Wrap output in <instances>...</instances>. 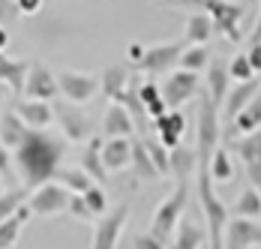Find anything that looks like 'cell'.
Instances as JSON below:
<instances>
[{
  "label": "cell",
  "instance_id": "obj_22",
  "mask_svg": "<svg viewBox=\"0 0 261 249\" xmlns=\"http://www.w3.org/2000/svg\"><path fill=\"white\" fill-rule=\"evenodd\" d=\"M81 168L99 186L108 180V171H105V165H102V138H87V147L81 153Z\"/></svg>",
  "mask_w": 261,
  "mask_h": 249
},
{
  "label": "cell",
  "instance_id": "obj_44",
  "mask_svg": "<svg viewBox=\"0 0 261 249\" xmlns=\"http://www.w3.org/2000/svg\"><path fill=\"white\" fill-rule=\"evenodd\" d=\"M12 150L0 144V180H12Z\"/></svg>",
  "mask_w": 261,
  "mask_h": 249
},
{
  "label": "cell",
  "instance_id": "obj_27",
  "mask_svg": "<svg viewBox=\"0 0 261 249\" xmlns=\"http://www.w3.org/2000/svg\"><path fill=\"white\" fill-rule=\"evenodd\" d=\"M210 36H213V21H210L207 12H189L183 42L186 45H207Z\"/></svg>",
  "mask_w": 261,
  "mask_h": 249
},
{
  "label": "cell",
  "instance_id": "obj_47",
  "mask_svg": "<svg viewBox=\"0 0 261 249\" xmlns=\"http://www.w3.org/2000/svg\"><path fill=\"white\" fill-rule=\"evenodd\" d=\"M126 57H129V63L138 66L141 57H144V45H141V42H129V45H126Z\"/></svg>",
  "mask_w": 261,
  "mask_h": 249
},
{
  "label": "cell",
  "instance_id": "obj_26",
  "mask_svg": "<svg viewBox=\"0 0 261 249\" xmlns=\"http://www.w3.org/2000/svg\"><path fill=\"white\" fill-rule=\"evenodd\" d=\"M258 126H261V87H258V93L240 108V114L231 120V132L234 135H249Z\"/></svg>",
  "mask_w": 261,
  "mask_h": 249
},
{
  "label": "cell",
  "instance_id": "obj_38",
  "mask_svg": "<svg viewBox=\"0 0 261 249\" xmlns=\"http://www.w3.org/2000/svg\"><path fill=\"white\" fill-rule=\"evenodd\" d=\"M228 75H231V81H249V78H255V69L249 66L246 54H234L228 63Z\"/></svg>",
  "mask_w": 261,
  "mask_h": 249
},
{
  "label": "cell",
  "instance_id": "obj_18",
  "mask_svg": "<svg viewBox=\"0 0 261 249\" xmlns=\"http://www.w3.org/2000/svg\"><path fill=\"white\" fill-rule=\"evenodd\" d=\"M153 129H156L159 141L171 150V147H177V144H180L183 132H186V117H183L180 108H168L162 117L153 120Z\"/></svg>",
  "mask_w": 261,
  "mask_h": 249
},
{
  "label": "cell",
  "instance_id": "obj_13",
  "mask_svg": "<svg viewBox=\"0 0 261 249\" xmlns=\"http://www.w3.org/2000/svg\"><path fill=\"white\" fill-rule=\"evenodd\" d=\"M24 93L27 99H42V102H51L60 90H57V75L45 66V63H33L27 69V78H24Z\"/></svg>",
  "mask_w": 261,
  "mask_h": 249
},
{
  "label": "cell",
  "instance_id": "obj_3",
  "mask_svg": "<svg viewBox=\"0 0 261 249\" xmlns=\"http://www.w3.org/2000/svg\"><path fill=\"white\" fill-rule=\"evenodd\" d=\"M189 204V180H177L174 192L168 195L165 201H159V207L153 210V219H150V234L159 237V240H171L177 222L183 219V210Z\"/></svg>",
  "mask_w": 261,
  "mask_h": 249
},
{
  "label": "cell",
  "instance_id": "obj_8",
  "mask_svg": "<svg viewBox=\"0 0 261 249\" xmlns=\"http://www.w3.org/2000/svg\"><path fill=\"white\" fill-rule=\"evenodd\" d=\"M228 150L243 162L246 177H249V186H255V189L261 192V126L255 129V132H249V135L234 138V141L228 144Z\"/></svg>",
  "mask_w": 261,
  "mask_h": 249
},
{
  "label": "cell",
  "instance_id": "obj_17",
  "mask_svg": "<svg viewBox=\"0 0 261 249\" xmlns=\"http://www.w3.org/2000/svg\"><path fill=\"white\" fill-rule=\"evenodd\" d=\"M12 111L18 114V120L30 129H45L54 120V108L42 99H18L12 105Z\"/></svg>",
  "mask_w": 261,
  "mask_h": 249
},
{
  "label": "cell",
  "instance_id": "obj_36",
  "mask_svg": "<svg viewBox=\"0 0 261 249\" xmlns=\"http://www.w3.org/2000/svg\"><path fill=\"white\" fill-rule=\"evenodd\" d=\"M144 141V150L150 153V159H153V165H156L159 177H168L171 175V168H168V147L159 141V138H141Z\"/></svg>",
  "mask_w": 261,
  "mask_h": 249
},
{
  "label": "cell",
  "instance_id": "obj_15",
  "mask_svg": "<svg viewBox=\"0 0 261 249\" xmlns=\"http://www.w3.org/2000/svg\"><path fill=\"white\" fill-rule=\"evenodd\" d=\"M132 132H135V120L126 111V105L111 102L102 117V135L105 138H132Z\"/></svg>",
  "mask_w": 261,
  "mask_h": 249
},
{
  "label": "cell",
  "instance_id": "obj_42",
  "mask_svg": "<svg viewBox=\"0 0 261 249\" xmlns=\"http://www.w3.org/2000/svg\"><path fill=\"white\" fill-rule=\"evenodd\" d=\"M18 18V6H15V0H0V27L12 24Z\"/></svg>",
  "mask_w": 261,
  "mask_h": 249
},
{
  "label": "cell",
  "instance_id": "obj_1",
  "mask_svg": "<svg viewBox=\"0 0 261 249\" xmlns=\"http://www.w3.org/2000/svg\"><path fill=\"white\" fill-rule=\"evenodd\" d=\"M66 153V141L57 138L45 129H30L27 126L21 141L12 147V165L21 177V186L24 189H36L39 183H48L54 180L57 168H60V159Z\"/></svg>",
  "mask_w": 261,
  "mask_h": 249
},
{
  "label": "cell",
  "instance_id": "obj_37",
  "mask_svg": "<svg viewBox=\"0 0 261 249\" xmlns=\"http://www.w3.org/2000/svg\"><path fill=\"white\" fill-rule=\"evenodd\" d=\"M81 198H84V204L90 207V213H93L96 219L108 210V195H105V189L99 186V183H90L87 192H81Z\"/></svg>",
  "mask_w": 261,
  "mask_h": 249
},
{
  "label": "cell",
  "instance_id": "obj_6",
  "mask_svg": "<svg viewBox=\"0 0 261 249\" xmlns=\"http://www.w3.org/2000/svg\"><path fill=\"white\" fill-rule=\"evenodd\" d=\"M126 219H129V201H120L117 207L105 210L93 225L90 249H117V240H120V234L126 228Z\"/></svg>",
  "mask_w": 261,
  "mask_h": 249
},
{
  "label": "cell",
  "instance_id": "obj_45",
  "mask_svg": "<svg viewBox=\"0 0 261 249\" xmlns=\"http://www.w3.org/2000/svg\"><path fill=\"white\" fill-rule=\"evenodd\" d=\"M246 60H249V66L255 69V75L261 72V45L258 42H249V48H246Z\"/></svg>",
  "mask_w": 261,
  "mask_h": 249
},
{
  "label": "cell",
  "instance_id": "obj_19",
  "mask_svg": "<svg viewBox=\"0 0 261 249\" xmlns=\"http://www.w3.org/2000/svg\"><path fill=\"white\" fill-rule=\"evenodd\" d=\"M228 87H231L228 63L219 60V57H210V63H207V96H210V102H213L216 108H222Z\"/></svg>",
  "mask_w": 261,
  "mask_h": 249
},
{
  "label": "cell",
  "instance_id": "obj_39",
  "mask_svg": "<svg viewBox=\"0 0 261 249\" xmlns=\"http://www.w3.org/2000/svg\"><path fill=\"white\" fill-rule=\"evenodd\" d=\"M66 213H69L72 219H79V222H93V219H96V216L90 213V207L84 204V198H81V195H75V192L69 195V204H66Z\"/></svg>",
  "mask_w": 261,
  "mask_h": 249
},
{
  "label": "cell",
  "instance_id": "obj_9",
  "mask_svg": "<svg viewBox=\"0 0 261 249\" xmlns=\"http://www.w3.org/2000/svg\"><path fill=\"white\" fill-rule=\"evenodd\" d=\"M183 48H186V42H183V39H174V42H159V45H144V57H141V63H138L135 69H141V72H147V75L168 72V69H174V66H177Z\"/></svg>",
  "mask_w": 261,
  "mask_h": 249
},
{
  "label": "cell",
  "instance_id": "obj_35",
  "mask_svg": "<svg viewBox=\"0 0 261 249\" xmlns=\"http://www.w3.org/2000/svg\"><path fill=\"white\" fill-rule=\"evenodd\" d=\"M27 195H30V189H24V186H12V189H6V192H0V222L3 219H9L21 204L27 201Z\"/></svg>",
  "mask_w": 261,
  "mask_h": 249
},
{
  "label": "cell",
  "instance_id": "obj_32",
  "mask_svg": "<svg viewBox=\"0 0 261 249\" xmlns=\"http://www.w3.org/2000/svg\"><path fill=\"white\" fill-rule=\"evenodd\" d=\"M54 180L60 183V186H66L69 192H75V195H81V192H87V186L93 183L90 177H87V171L84 168H57V175H54Z\"/></svg>",
  "mask_w": 261,
  "mask_h": 249
},
{
  "label": "cell",
  "instance_id": "obj_12",
  "mask_svg": "<svg viewBox=\"0 0 261 249\" xmlns=\"http://www.w3.org/2000/svg\"><path fill=\"white\" fill-rule=\"evenodd\" d=\"M249 246H261V225L255 219H246V216L228 219L225 234H222V249H249Z\"/></svg>",
  "mask_w": 261,
  "mask_h": 249
},
{
  "label": "cell",
  "instance_id": "obj_24",
  "mask_svg": "<svg viewBox=\"0 0 261 249\" xmlns=\"http://www.w3.org/2000/svg\"><path fill=\"white\" fill-rule=\"evenodd\" d=\"M27 69H30V63H27V60H15V57H6V54L0 51V84H3V87H9V90L21 93V90H24Z\"/></svg>",
  "mask_w": 261,
  "mask_h": 249
},
{
  "label": "cell",
  "instance_id": "obj_51",
  "mask_svg": "<svg viewBox=\"0 0 261 249\" xmlns=\"http://www.w3.org/2000/svg\"><path fill=\"white\" fill-rule=\"evenodd\" d=\"M0 192H3V180H0Z\"/></svg>",
  "mask_w": 261,
  "mask_h": 249
},
{
  "label": "cell",
  "instance_id": "obj_11",
  "mask_svg": "<svg viewBox=\"0 0 261 249\" xmlns=\"http://www.w3.org/2000/svg\"><path fill=\"white\" fill-rule=\"evenodd\" d=\"M201 90V78L198 72H189V69H180V72H171L162 84V99L168 108H180L183 102H189L192 96H198Z\"/></svg>",
  "mask_w": 261,
  "mask_h": 249
},
{
  "label": "cell",
  "instance_id": "obj_40",
  "mask_svg": "<svg viewBox=\"0 0 261 249\" xmlns=\"http://www.w3.org/2000/svg\"><path fill=\"white\" fill-rule=\"evenodd\" d=\"M138 99H141V105L147 108V105H153V102L162 99V90H159V84H153V81H144L141 87H138ZM147 114V111H144Z\"/></svg>",
  "mask_w": 261,
  "mask_h": 249
},
{
  "label": "cell",
  "instance_id": "obj_29",
  "mask_svg": "<svg viewBox=\"0 0 261 249\" xmlns=\"http://www.w3.org/2000/svg\"><path fill=\"white\" fill-rule=\"evenodd\" d=\"M132 175L135 180H159V171L156 165H153V159H150V153L144 150V141L141 138H132Z\"/></svg>",
  "mask_w": 261,
  "mask_h": 249
},
{
  "label": "cell",
  "instance_id": "obj_16",
  "mask_svg": "<svg viewBox=\"0 0 261 249\" xmlns=\"http://www.w3.org/2000/svg\"><path fill=\"white\" fill-rule=\"evenodd\" d=\"M258 87H261L258 78H249V81H237L234 87H228V93H225V102H222V108H219L222 120H234L237 114H240V108H243L246 102L252 99L255 93H258Z\"/></svg>",
  "mask_w": 261,
  "mask_h": 249
},
{
  "label": "cell",
  "instance_id": "obj_25",
  "mask_svg": "<svg viewBox=\"0 0 261 249\" xmlns=\"http://www.w3.org/2000/svg\"><path fill=\"white\" fill-rule=\"evenodd\" d=\"M33 219V213L27 210V204H21L9 219H3L0 222V249H12L18 243V237H21V228Z\"/></svg>",
  "mask_w": 261,
  "mask_h": 249
},
{
  "label": "cell",
  "instance_id": "obj_52",
  "mask_svg": "<svg viewBox=\"0 0 261 249\" xmlns=\"http://www.w3.org/2000/svg\"><path fill=\"white\" fill-rule=\"evenodd\" d=\"M249 249H261V246H249Z\"/></svg>",
  "mask_w": 261,
  "mask_h": 249
},
{
  "label": "cell",
  "instance_id": "obj_21",
  "mask_svg": "<svg viewBox=\"0 0 261 249\" xmlns=\"http://www.w3.org/2000/svg\"><path fill=\"white\" fill-rule=\"evenodd\" d=\"M204 240H207V231L198 222H192V219L183 216L180 222H177V228H174V234H171V246L168 249H201Z\"/></svg>",
  "mask_w": 261,
  "mask_h": 249
},
{
  "label": "cell",
  "instance_id": "obj_34",
  "mask_svg": "<svg viewBox=\"0 0 261 249\" xmlns=\"http://www.w3.org/2000/svg\"><path fill=\"white\" fill-rule=\"evenodd\" d=\"M234 216H246V219H255L261 216V192L255 186H246L234 201Z\"/></svg>",
  "mask_w": 261,
  "mask_h": 249
},
{
  "label": "cell",
  "instance_id": "obj_50",
  "mask_svg": "<svg viewBox=\"0 0 261 249\" xmlns=\"http://www.w3.org/2000/svg\"><path fill=\"white\" fill-rule=\"evenodd\" d=\"M0 108H3V87H0Z\"/></svg>",
  "mask_w": 261,
  "mask_h": 249
},
{
  "label": "cell",
  "instance_id": "obj_10",
  "mask_svg": "<svg viewBox=\"0 0 261 249\" xmlns=\"http://www.w3.org/2000/svg\"><path fill=\"white\" fill-rule=\"evenodd\" d=\"M57 90L72 105H84V102H90L96 96L99 78L87 72H75V69H63V72H57Z\"/></svg>",
  "mask_w": 261,
  "mask_h": 249
},
{
  "label": "cell",
  "instance_id": "obj_20",
  "mask_svg": "<svg viewBox=\"0 0 261 249\" xmlns=\"http://www.w3.org/2000/svg\"><path fill=\"white\" fill-rule=\"evenodd\" d=\"M132 159V138H108L102 141V165L105 171H123Z\"/></svg>",
  "mask_w": 261,
  "mask_h": 249
},
{
  "label": "cell",
  "instance_id": "obj_28",
  "mask_svg": "<svg viewBox=\"0 0 261 249\" xmlns=\"http://www.w3.org/2000/svg\"><path fill=\"white\" fill-rule=\"evenodd\" d=\"M207 175L213 183H231L234 180V162H231V150L228 147H219L213 150V156H210L207 162Z\"/></svg>",
  "mask_w": 261,
  "mask_h": 249
},
{
  "label": "cell",
  "instance_id": "obj_30",
  "mask_svg": "<svg viewBox=\"0 0 261 249\" xmlns=\"http://www.w3.org/2000/svg\"><path fill=\"white\" fill-rule=\"evenodd\" d=\"M129 87V72L123 69V66H108L102 69V78H99V90H102L105 96L111 102L120 99V93Z\"/></svg>",
  "mask_w": 261,
  "mask_h": 249
},
{
  "label": "cell",
  "instance_id": "obj_41",
  "mask_svg": "<svg viewBox=\"0 0 261 249\" xmlns=\"http://www.w3.org/2000/svg\"><path fill=\"white\" fill-rule=\"evenodd\" d=\"M132 249H168V243L159 240V237H153V234L147 231V234H135V237H132Z\"/></svg>",
  "mask_w": 261,
  "mask_h": 249
},
{
  "label": "cell",
  "instance_id": "obj_5",
  "mask_svg": "<svg viewBox=\"0 0 261 249\" xmlns=\"http://www.w3.org/2000/svg\"><path fill=\"white\" fill-rule=\"evenodd\" d=\"M69 189L60 186L57 180H48V183H39L36 189H30L27 195V210L33 216H42V219H51L57 213H66V204H69Z\"/></svg>",
  "mask_w": 261,
  "mask_h": 249
},
{
  "label": "cell",
  "instance_id": "obj_43",
  "mask_svg": "<svg viewBox=\"0 0 261 249\" xmlns=\"http://www.w3.org/2000/svg\"><path fill=\"white\" fill-rule=\"evenodd\" d=\"M162 6L186 9V12H204V0H162Z\"/></svg>",
  "mask_w": 261,
  "mask_h": 249
},
{
  "label": "cell",
  "instance_id": "obj_33",
  "mask_svg": "<svg viewBox=\"0 0 261 249\" xmlns=\"http://www.w3.org/2000/svg\"><path fill=\"white\" fill-rule=\"evenodd\" d=\"M177 63H180V69H189V72H204L210 63V48L207 45H186Z\"/></svg>",
  "mask_w": 261,
  "mask_h": 249
},
{
  "label": "cell",
  "instance_id": "obj_46",
  "mask_svg": "<svg viewBox=\"0 0 261 249\" xmlns=\"http://www.w3.org/2000/svg\"><path fill=\"white\" fill-rule=\"evenodd\" d=\"M18 6V15H36L42 9V0H15Z\"/></svg>",
  "mask_w": 261,
  "mask_h": 249
},
{
  "label": "cell",
  "instance_id": "obj_23",
  "mask_svg": "<svg viewBox=\"0 0 261 249\" xmlns=\"http://www.w3.org/2000/svg\"><path fill=\"white\" fill-rule=\"evenodd\" d=\"M168 168H171V175L177 177V180H189V177L198 171V153L195 147H177L168 150Z\"/></svg>",
  "mask_w": 261,
  "mask_h": 249
},
{
  "label": "cell",
  "instance_id": "obj_4",
  "mask_svg": "<svg viewBox=\"0 0 261 249\" xmlns=\"http://www.w3.org/2000/svg\"><path fill=\"white\" fill-rule=\"evenodd\" d=\"M222 138V126H219V108L210 102V96L204 93L198 99V126H195V153H198V165L207 168L213 150L219 147Z\"/></svg>",
  "mask_w": 261,
  "mask_h": 249
},
{
  "label": "cell",
  "instance_id": "obj_14",
  "mask_svg": "<svg viewBox=\"0 0 261 249\" xmlns=\"http://www.w3.org/2000/svg\"><path fill=\"white\" fill-rule=\"evenodd\" d=\"M54 117H57V123H60V129H63V138L72 141V144L87 141L90 132H93L87 114H84L81 108H75V105H57V108H54Z\"/></svg>",
  "mask_w": 261,
  "mask_h": 249
},
{
  "label": "cell",
  "instance_id": "obj_7",
  "mask_svg": "<svg viewBox=\"0 0 261 249\" xmlns=\"http://www.w3.org/2000/svg\"><path fill=\"white\" fill-rule=\"evenodd\" d=\"M204 12L213 21V33H222L225 39L240 42V18H243V6L234 0H204Z\"/></svg>",
  "mask_w": 261,
  "mask_h": 249
},
{
  "label": "cell",
  "instance_id": "obj_48",
  "mask_svg": "<svg viewBox=\"0 0 261 249\" xmlns=\"http://www.w3.org/2000/svg\"><path fill=\"white\" fill-rule=\"evenodd\" d=\"M249 42H258V45H261V12H258V18H255L252 33H249Z\"/></svg>",
  "mask_w": 261,
  "mask_h": 249
},
{
  "label": "cell",
  "instance_id": "obj_49",
  "mask_svg": "<svg viewBox=\"0 0 261 249\" xmlns=\"http://www.w3.org/2000/svg\"><path fill=\"white\" fill-rule=\"evenodd\" d=\"M6 45H9V30H6V27H0V51L6 48Z\"/></svg>",
  "mask_w": 261,
  "mask_h": 249
},
{
  "label": "cell",
  "instance_id": "obj_2",
  "mask_svg": "<svg viewBox=\"0 0 261 249\" xmlns=\"http://www.w3.org/2000/svg\"><path fill=\"white\" fill-rule=\"evenodd\" d=\"M195 195H198V204L204 210L210 249H222V234H225V225L231 219V210L219 201L216 189H213V180H210L204 165H198V171H195Z\"/></svg>",
  "mask_w": 261,
  "mask_h": 249
},
{
  "label": "cell",
  "instance_id": "obj_31",
  "mask_svg": "<svg viewBox=\"0 0 261 249\" xmlns=\"http://www.w3.org/2000/svg\"><path fill=\"white\" fill-rule=\"evenodd\" d=\"M24 129H27V126L18 120V114H15V111H6V114H0V144L12 150L18 141H21Z\"/></svg>",
  "mask_w": 261,
  "mask_h": 249
}]
</instances>
